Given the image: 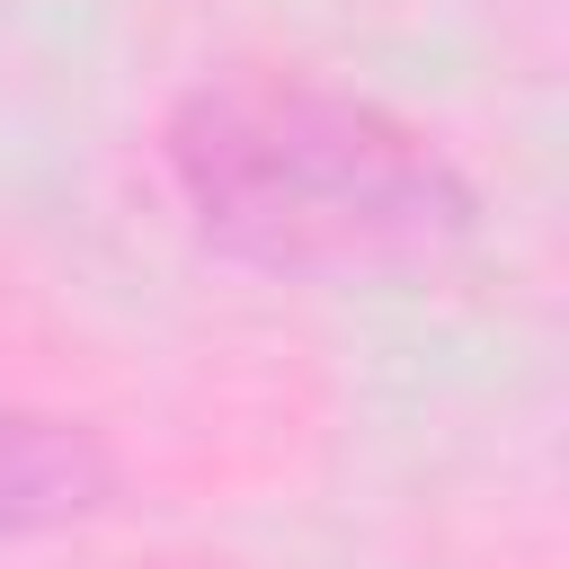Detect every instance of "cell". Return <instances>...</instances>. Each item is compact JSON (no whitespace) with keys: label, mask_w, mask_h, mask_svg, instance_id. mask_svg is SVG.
Instances as JSON below:
<instances>
[{"label":"cell","mask_w":569,"mask_h":569,"mask_svg":"<svg viewBox=\"0 0 569 569\" xmlns=\"http://www.w3.org/2000/svg\"><path fill=\"white\" fill-rule=\"evenodd\" d=\"M160 160L222 258L311 284L445 267L480 222V196L418 124L311 71L196 80L160 124Z\"/></svg>","instance_id":"6da1fadb"},{"label":"cell","mask_w":569,"mask_h":569,"mask_svg":"<svg viewBox=\"0 0 569 569\" xmlns=\"http://www.w3.org/2000/svg\"><path fill=\"white\" fill-rule=\"evenodd\" d=\"M107 489H116V462L80 418L0 391V551L98 516Z\"/></svg>","instance_id":"7a4b0ae2"}]
</instances>
